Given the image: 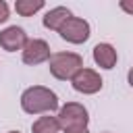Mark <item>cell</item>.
Here are the masks:
<instances>
[{"label": "cell", "instance_id": "cell-3", "mask_svg": "<svg viewBox=\"0 0 133 133\" xmlns=\"http://www.w3.org/2000/svg\"><path fill=\"white\" fill-rule=\"evenodd\" d=\"M58 127L64 129V131H71V129H83L87 127L89 123V114H87V108L79 102H66L64 106L58 108Z\"/></svg>", "mask_w": 133, "mask_h": 133}, {"label": "cell", "instance_id": "cell-5", "mask_svg": "<svg viewBox=\"0 0 133 133\" xmlns=\"http://www.w3.org/2000/svg\"><path fill=\"white\" fill-rule=\"evenodd\" d=\"M71 83H73V89L79 91V94H98L102 89V77L100 73H96L94 69H79L73 77H71Z\"/></svg>", "mask_w": 133, "mask_h": 133}, {"label": "cell", "instance_id": "cell-14", "mask_svg": "<svg viewBox=\"0 0 133 133\" xmlns=\"http://www.w3.org/2000/svg\"><path fill=\"white\" fill-rule=\"evenodd\" d=\"M8 133H19V131H8Z\"/></svg>", "mask_w": 133, "mask_h": 133}, {"label": "cell", "instance_id": "cell-1", "mask_svg": "<svg viewBox=\"0 0 133 133\" xmlns=\"http://www.w3.org/2000/svg\"><path fill=\"white\" fill-rule=\"evenodd\" d=\"M21 108L27 114H42V112H54L58 110V96L44 85L27 87L21 96Z\"/></svg>", "mask_w": 133, "mask_h": 133}, {"label": "cell", "instance_id": "cell-4", "mask_svg": "<svg viewBox=\"0 0 133 133\" xmlns=\"http://www.w3.org/2000/svg\"><path fill=\"white\" fill-rule=\"evenodd\" d=\"M58 33H60V37L66 39L69 44H83V42H87V37H89V23H87L85 19L71 17V19H66V21L60 25Z\"/></svg>", "mask_w": 133, "mask_h": 133}, {"label": "cell", "instance_id": "cell-13", "mask_svg": "<svg viewBox=\"0 0 133 133\" xmlns=\"http://www.w3.org/2000/svg\"><path fill=\"white\" fill-rule=\"evenodd\" d=\"M64 133H89V131H87V127H83V129H71V131H64Z\"/></svg>", "mask_w": 133, "mask_h": 133}, {"label": "cell", "instance_id": "cell-11", "mask_svg": "<svg viewBox=\"0 0 133 133\" xmlns=\"http://www.w3.org/2000/svg\"><path fill=\"white\" fill-rule=\"evenodd\" d=\"M58 129H60V127H58L56 116H39V118L33 123V127H31L33 133H56Z\"/></svg>", "mask_w": 133, "mask_h": 133}, {"label": "cell", "instance_id": "cell-2", "mask_svg": "<svg viewBox=\"0 0 133 133\" xmlns=\"http://www.w3.org/2000/svg\"><path fill=\"white\" fill-rule=\"evenodd\" d=\"M50 73L52 77L66 81L71 79L79 69H83V58L77 52H54L50 54Z\"/></svg>", "mask_w": 133, "mask_h": 133}, {"label": "cell", "instance_id": "cell-12", "mask_svg": "<svg viewBox=\"0 0 133 133\" xmlns=\"http://www.w3.org/2000/svg\"><path fill=\"white\" fill-rule=\"evenodd\" d=\"M8 19V4L4 0H0V23H4Z\"/></svg>", "mask_w": 133, "mask_h": 133}, {"label": "cell", "instance_id": "cell-7", "mask_svg": "<svg viewBox=\"0 0 133 133\" xmlns=\"http://www.w3.org/2000/svg\"><path fill=\"white\" fill-rule=\"evenodd\" d=\"M27 44V33L17 27V25H10L6 27L4 31H0V46L6 50V52H17V50H23Z\"/></svg>", "mask_w": 133, "mask_h": 133}, {"label": "cell", "instance_id": "cell-9", "mask_svg": "<svg viewBox=\"0 0 133 133\" xmlns=\"http://www.w3.org/2000/svg\"><path fill=\"white\" fill-rule=\"evenodd\" d=\"M73 15H71V10L66 8V6H54V8H50L46 15H44V27L46 29H52V31H58L60 29V25L66 21V19H71Z\"/></svg>", "mask_w": 133, "mask_h": 133}, {"label": "cell", "instance_id": "cell-10", "mask_svg": "<svg viewBox=\"0 0 133 133\" xmlns=\"http://www.w3.org/2000/svg\"><path fill=\"white\" fill-rule=\"evenodd\" d=\"M44 8V0H17L15 2V10L21 17H31L33 12Z\"/></svg>", "mask_w": 133, "mask_h": 133}, {"label": "cell", "instance_id": "cell-6", "mask_svg": "<svg viewBox=\"0 0 133 133\" xmlns=\"http://www.w3.org/2000/svg\"><path fill=\"white\" fill-rule=\"evenodd\" d=\"M23 52V62L25 64H42L46 60H50V46L44 39H27Z\"/></svg>", "mask_w": 133, "mask_h": 133}, {"label": "cell", "instance_id": "cell-8", "mask_svg": "<svg viewBox=\"0 0 133 133\" xmlns=\"http://www.w3.org/2000/svg\"><path fill=\"white\" fill-rule=\"evenodd\" d=\"M94 60L102 69H114V64H116V50L110 44H98V46H94Z\"/></svg>", "mask_w": 133, "mask_h": 133}]
</instances>
